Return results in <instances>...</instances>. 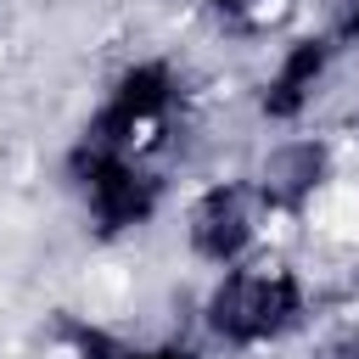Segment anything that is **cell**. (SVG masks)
<instances>
[{
    "mask_svg": "<svg viewBox=\"0 0 359 359\" xmlns=\"http://www.w3.org/2000/svg\"><path fill=\"white\" fill-rule=\"evenodd\" d=\"M314 314V286L297 264L258 247L252 258L213 269L196 303V325L224 353H264L292 342Z\"/></svg>",
    "mask_w": 359,
    "mask_h": 359,
    "instance_id": "cell-1",
    "label": "cell"
},
{
    "mask_svg": "<svg viewBox=\"0 0 359 359\" xmlns=\"http://www.w3.org/2000/svg\"><path fill=\"white\" fill-rule=\"evenodd\" d=\"M62 180L90 224L95 241H129L146 224L163 219L168 208V174L157 168V157H135V151H107V146H67Z\"/></svg>",
    "mask_w": 359,
    "mask_h": 359,
    "instance_id": "cell-2",
    "label": "cell"
},
{
    "mask_svg": "<svg viewBox=\"0 0 359 359\" xmlns=\"http://www.w3.org/2000/svg\"><path fill=\"white\" fill-rule=\"evenodd\" d=\"M180 107H185V79H180V67H174L168 56H135V62H123V67L107 79V90H101V101L90 107L79 140H84V146H107V151L157 157V146H163V135L174 129Z\"/></svg>",
    "mask_w": 359,
    "mask_h": 359,
    "instance_id": "cell-3",
    "label": "cell"
},
{
    "mask_svg": "<svg viewBox=\"0 0 359 359\" xmlns=\"http://www.w3.org/2000/svg\"><path fill=\"white\" fill-rule=\"evenodd\" d=\"M180 236H185V258L202 264L208 275L252 258L269 241V208H264L252 174H219V180L196 185L180 208Z\"/></svg>",
    "mask_w": 359,
    "mask_h": 359,
    "instance_id": "cell-4",
    "label": "cell"
},
{
    "mask_svg": "<svg viewBox=\"0 0 359 359\" xmlns=\"http://www.w3.org/2000/svg\"><path fill=\"white\" fill-rule=\"evenodd\" d=\"M252 185L269 208V224L275 219H309L337 185V140L314 135V129H286L258 157Z\"/></svg>",
    "mask_w": 359,
    "mask_h": 359,
    "instance_id": "cell-5",
    "label": "cell"
},
{
    "mask_svg": "<svg viewBox=\"0 0 359 359\" xmlns=\"http://www.w3.org/2000/svg\"><path fill=\"white\" fill-rule=\"evenodd\" d=\"M337 56H342V39L331 28L286 39L269 56V73L258 79V118L275 129H303L314 101L325 95V84L337 73Z\"/></svg>",
    "mask_w": 359,
    "mask_h": 359,
    "instance_id": "cell-6",
    "label": "cell"
},
{
    "mask_svg": "<svg viewBox=\"0 0 359 359\" xmlns=\"http://www.w3.org/2000/svg\"><path fill=\"white\" fill-rule=\"evenodd\" d=\"M118 359H202V348L180 342V337H163V342H123Z\"/></svg>",
    "mask_w": 359,
    "mask_h": 359,
    "instance_id": "cell-7",
    "label": "cell"
},
{
    "mask_svg": "<svg viewBox=\"0 0 359 359\" xmlns=\"http://www.w3.org/2000/svg\"><path fill=\"white\" fill-rule=\"evenodd\" d=\"M208 11H219L224 22H264L269 17V0H202Z\"/></svg>",
    "mask_w": 359,
    "mask_h": 359,
    "instance_id": "cell-8",
    "label": "cell"
},
{
    "mask_svg": "<svg viewBox=\"0 0 359 359\" xmlns=\"http://www.w3.org/2000/svg\"><path fill=\"white\" fill-rule=\"evenodd\" d=\"M331 34L342 39V50H348V45H359V0H342V11H337V22H331Z\"/></svg>",
    "mask_w": 359,
    "mask_h": 359,
    "instance_id": "cell-9",
    "label": "cell"
}]
</instances>
